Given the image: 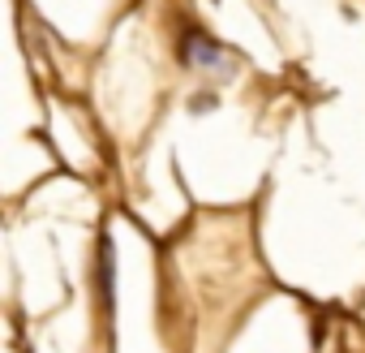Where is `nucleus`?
I'll use <instances>...</instances> for the list:
<instances>
[{
    "label": "nucleus",
    "instance_id": "2",
    "mask_svg": "<svg viewBox=\"0 0 365 353\" xmlns=\"http://www.w3.org/2000/svg\"><path fill=\"white\" fill-rule=\"evenodd\" d=\"M95 289H99V302H103V310L112 314V310H116V246H112V237H108V233L99 237V267H95Z\"/></svg>",
    "mask_w": 365,
    "mask_h": 353
},
{
    "label": "nucleus",
    "instance_id": "1",
    "mask_svg": "<svg viewBox=\"0 0 365 353\" xmlns=\"http://www.w3.org/2000/svg\"><path fill=\"white\" fill-rule=\"evenodd\" d=\"M180 61L190 69H224V48L207 31H185V39H180Z\"/></svg>",
    "mask_w": 365,
    "mask_h": 353
}]
</instances>
